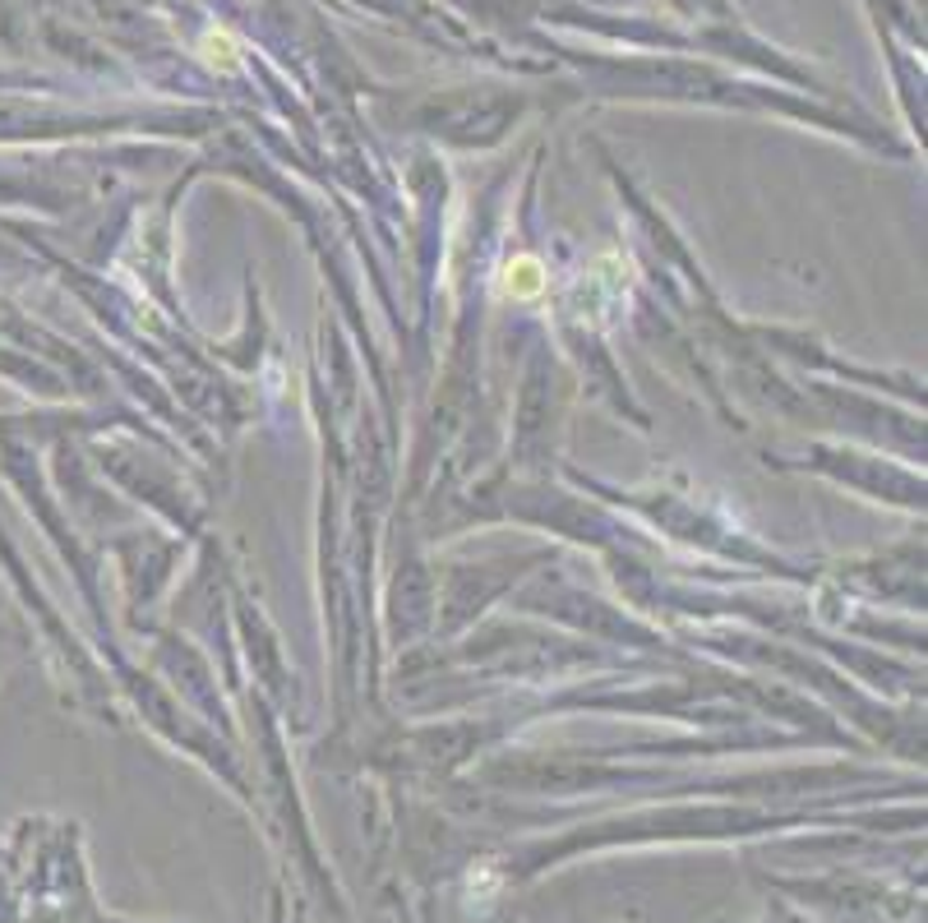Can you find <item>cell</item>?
Returning <instances> with one entry per match:
<instances>
[{"mask_svg": "<svg viewBox=\"0 0 928 923\" xmlns=\"http://www.w3.org/2000/svg\"><path fill=\"white\" fill-rule=\"evenodd\" d=\"M203 56H209L213 66H218V60H222V66H232V60H236V42L226 37V33H209V37H203Z\"/></svg>", "mask_w": 928, "mask_h": 923, "instance_id": "2", "label": "cell"}, {"mask_svg": "<svg viewBox=\"0 0 928 923\" xmlns=\"http://www.w3.org/2000/svg\"><path fill=\"white\" fill-rule=\"evenodd\" d=\"M545 291V264L536 255H518L504 268V296L513 301H536Z\"/></svg>", "mask_w": 928, "mask_h": 923, "instance_id": "1", "label": "cell"}]
</instances>
